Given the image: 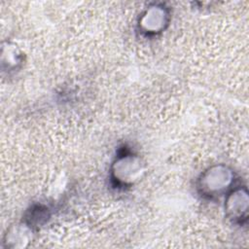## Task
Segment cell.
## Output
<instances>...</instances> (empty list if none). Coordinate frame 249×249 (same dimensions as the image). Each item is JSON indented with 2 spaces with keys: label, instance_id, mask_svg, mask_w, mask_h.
<instances>
[{
  "label": "cell",
  "instance_id": "cell-1",
  "mask_svg": "<svg viewBox=\"0 0 249 249\" xmlns=\"http://www.w3.org/2000/svg\"><path fill=\"white\" fill-rule=\"evenodd\" d=\"M231 182V172L225 166L209 168L199 180L201 192L207 196H217L225 191Z\"/></svg>",
  "mask_w": 249,
  "mask_h": 249
},
{
  "label": "cell",
  "instance_id": "cell-2",
  "mask_svg": "<svg viewBox=\"0 0 249 249\" xmlns=\"http://www.w3.org/2000/svg\"><path fill=\"white\" fill-rule=\"evenodd\" d=\"M142 172L143 166L140 160L132 155H125L119 158L113 167L115 180L123 185L134 183L140 178Z\"/></svg>",
  "mask_w": 249,
  "mask_h": 249
},
{
  "label": "cell",
  "instance_id": "cell-3",
  "mask_svg": "<svg viewBox=\"0 0 249 249\" xmlns=\"http://www.w3.org/2000/svg\"><path fill=\"white\" fill-rule=\"evenodd\" d=\"M166 24V14L160 8H152L141 19V27L148 33L160 32Z\"/></svg>",
  "mask_w": 249,
  "mask_h": 249
},
{
  "label": "cell",
  "instance_id": "cell-4",
  "mask_svg": "<svg viewBox=\"0 0 249 249\" xmlns=\"http://www.w3.org/2000/svg\"><path fill=\"white\" fill-rule=\"evenodd\" d=\"M247 209V196L241 190H236L228 197L227 211L233 219H240Z\"/></svg>",
  "mask_w": 249,
  "mask_h": 249
}]
</instances>
